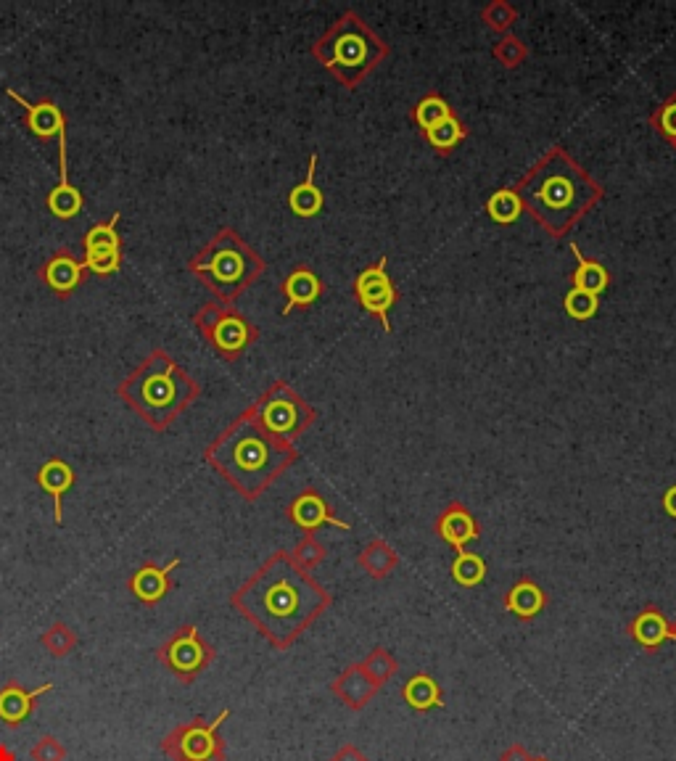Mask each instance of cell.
Instances as JSON below:
<instances>
[{
  "label": "cell",
  "mask_w": 676,
  "mask_h": 761,
  "mask_svg": "<svg viewBox=\"0 0 676 761\" xmlns=\"http://www.w3.org/2000/svg\"><path fill=\"white\" fill-rule=\"evenodd\" d=\"M389 53V45L370 30V24L357 11H344L312 43V56L320 61V67L349 90L360 88V82L389 59Z\"/></svg>",
  "instance_id": "cell-6"
},
{
  "label": "cell",
  "mask_w": 676,
  "mask_h": 761,
  "mask_svg": "<svg viewBox=\"0 0 676 761\" xmlns=\"http://www.w3.org/2000/svg\"><path fill=\"white\" fill-rule=\"evenodd\" d=\"M486 215L497 225H513L523 215V204L515 188H500L486 199Z\"/></svg>",
  "instance_id": "cell-30"
},
{
  "label": "cell",
  "mask_w": 676,
  "mask_h": 761,
  "mask_svg": "<svg viewBox=\"0 0 676 761\" xmlns=\"http://www.w3.org/2000/svg\"><path fill=\"white\" fill-rule=\"evenodd\" d=\"M481 22L489 27L492 32H497V35H510V30H513V24L518 22V8L513 6V3H507V0H492V3H486L484 8H481Z\"/></svg>",
  "instance_id": "cell-33"
},
{
  "label": "cell",
  "mask_w": 676,
  "mask_h": 761,
  "mask_svg": "<svg viewBox=\"0 0 676 761\" xmlns=\"http://www.w3.org/2000/svg\"><path fill=\"white\" fill-rule=\"evenodd\" d=\"M333 693H336L346 706L362 709V706L373 698L375 682L365 674L362 666H352V669H346V672L338 677V682L333 685Z\"/></svg>",
  "instance_id": "cell-25"
},
{
  "label": "cell",
  "mask_w": 676,
  "mask_h": 761,
  "mask_svg": "<svg viewBox=\"0 0 676 761\" xmlns=\"http://www.w3.org/2000/svg\"><path fill=\"white\" fill-rule=\"evenodd\" d=\"M291 558H294L296 566H302L304 571L315 569L317 563H320L325 558L323 542L317 540L315 534H307V537H304V540L299 542V545H296L294 550H291Z\"/></svg>",
  "instance_id": "cell-37"
},
{
  "label": "cell",
  "mask_w": 676,
  "mask_h": 761,
  "mask_svg": "<svg viewBox=\"0 0 676 761\" xmlns=\"http://www.w3.org/2000/svg\"><path fill=\"white\" fill-rule=\"evenodd\" d=\"M296 460L299 452L294 444L262 429L249 407L214 436L204 450L206 466H212L246 500L265 495L272 481L286 473Z\"/></svg>",
  "instance_id": "cell-3"
},
{
  "label": "cell",
  "mask_w": 676,
  "mask_h": 761,
  "mask_svg": "<svg viewBox=\"0 0 676 761\" xmlns=\"http://www.w3.org/2000/svg\"><path fill=\"white\" fill-rule=\"evenodd\" d=\"M397 563H399L397 553H394V550H391V547L383 540H373L370 545H365V550L360 553L362 571L373 579L389 577Z\"/></svg>",
  "instance_id": "cell-27"
},
{
  "label": "cell",
  "mask_w": 676,
  "mask_h": 761,
  "mask_svg": "<svg viewBox=\"0 0 676 761\" xmlns=\"http://www.w3.org/2000/svg\"><path fill=\"white\" fill-rule=\"evenodd\" d=\"M449 114H452V109H449L447 101H444L439 93H428V96L420 98L418 106L410 111V119L415 122V127L420 130V135H423V133H428V130H431L434 125H439L441 119H447Z\"/></svg>",
  "instance_id": "cell-31"
},
{
  "label": "cell",
  "mask_w": 676,
  "mask_h": 761,
  "mask_svg": "<svg viewBox=\"0 0 676 761\" xmlns=\"http://www.w3.org/2000/svg\"><path fill=\"white\" fill-rule=\"evenodd\" d=\"M452 579H455L460 587H478V584L486 579L484 558L478 553H471V550L457 553L455 563H452Z\"/></svg>",
  "instance_id": "cell-32"
},
{
  "label": "cell",
  "mask_w": 676,
  "mask_h": 761,
  "mask_svg": "<svg viewBox=\"0 0 676 761\" xmlns=\"http://www.w3.org/2000/svg\"><path fill=\"white\" fill-rule=\"evenodd\" d=\"M436 534L441 540L452 545L457 553H463L465 547L478 540V521L463 503H452L439 518H436Z\"/></svg>",
  "instance_id": "cell-18"
},
{
  "label": "cell",
  "mask_w": 676,
  "mask_h": 761,
  "mask_svg": "<svg viewBox=\"0 0 676 761\" xmlns=\"http://www.w3.org/2000/svg\"><path fill=\"white\" fill-rule=\"evenodd\" d=\"M230 606L275 648H288L331 606V595L309 577V571L296 566L291 553L280 550L230 595Z\"/></svg>",
  "instance_id": "cell-1"
},
{
  "label": "cell",
  "mask_w": 676,
  "mask_h": 761,
  "mask_svg": "<svg viewBox=\"0 0 676 761\" xmlns=\"http://www.w3.org/2000/svg\"><path fill=\"white\" fill-rule=\"evenodd\" d=\"M650 127L676 151V90L661 106L650 111Z\"/></svg>",
  "instance_id": "cell-34"
},
{
  "label": "cell",
  "mask_w": 676,
  "mask_h": 761,
  "mask_svg": "<svg viewBox=\"0 0 676 761\" xmlns=\"http://www.w3.org/2000/svg\"><path fill=\"white\" fill-rule=\"evenodd\" d=\"M629 635H632V640L640 645V648L655 651V648H661L666 640H671V624L658 608L647 606L645 611H640V616L629 624Z\"/></svg>",
  "instance_id": "cell-21"
},
{
  "label": "cell",
  "mask_w": 676,
  "mask_h": 761,
  "mask_svg": "<svg viewBox=\"0 0 676 761\" xmlns=\"http://www.w3.org/2000/svg\"><path fill=\"white\" fill-rule=\"evenodd\" d=\"M117 222L119 212H114L109 220L96 222V225L85 233V238H82V249H85V252H122V238H119L117 233Z\"/></svg>",
  "instance_id": "cell-29"
},
{
  "label": "cell",
  "mask_w": 676,
  "mask_h": 761,
  "mask_svg": "<svg viewBox=\"0 0 676 761\" xmlns=\"http://www.w3.org/2000/svg\"><path fill=\"white\" fill-rule=\"evenodd\" d=\"M43 645L53 653V656H67V653L74 648L72 629L64 627V624H53V627L43 635Z\"/></svg>",
  "instance_id": "cell-40"
},
{
  "label": "cell",
  "mask_w": 676,
  "mask_h": 761,
  "mask_svg": "<svg viewBox=\"0 0 676 761\" xmlns=\"http://www.w3.org/2000/svg\"><path fill=\"white\" fill-rule=\"evenodd\" d=\"M360 666L365 669V674H368L375 685H381V682H386L391 674L397 672V661H394V658H391L386 651H381V648L370 653V656L365 658V664Z\"/></svg>",
  "instance_id": "cell-39"
},
{
  "label": "cell",
  "mask_w": 676,
  "mask_h": 761,
  "mask_svg": "<svg viewBox=\"0 0 676 761\" xmlns=\"http://www.w3.org/2000/svg\"><path fill=\"white\" fill-rule=\"evenodd\" d=\"M249 413L259 421V426L278 436L283 442L294 444L304 431L312 429L317 421V410L309 405L302 394L286 381H272L265 392L259 394L249 405Z\"/></svg>",
  "instance_id": "cell-8"
},
{
  "label": "cell",
  "mask_w": 676,
  "mask_h": 761,
  "mask_svg": "<svg viewBox=\"0 0 676 761\" xmlns=\"http://www.w3.org/2000/svg\"><path fill=\"white\" fill-rule=\"evenodd\" d=\"M663 510H666L671 518H676V484L669 487V492L663 495Z\"/></svg>",
  "instance_id": "cell-43"
},
{
  "label": "cell",
  "mask_w": 676,
  "mask_h": 761,
  "mask_svg": "<svg viewBox=\"0 0 676 761\" xmlns=\"http://www.w3.org/2000/svg\"><path fill=\"white\" fill-rule=\"evenodd\" d=\"M67 751L61 748V743L53 735H45L35 748H32V759L35 761H64Z\"/></svg>",
  "instance_id": "cell-41"
},
{
  "label": "cell",
  "mask_w": 676,
  "mask_h": 761,
  "mask_svg": "<svg viewBox=\"0 0 676 761\" xmlns=\"http://www.w3.org/2000/svg\"><path fill=\"white\" fill-rule=\"evenodd\" d=\"M156 656L180 682H193L214 661L212 645L206 643L193 624L175 629Z\"/></svg>",
  "instance_id": "cell-10"
},
{
  "label": "cell",
  "mask_w": 676,
  "mask_h": 761,
  "mask_svg": "<svg viewBox=\"0 0 676 761\" xmlns=\"http://www.w3.org/2000/svg\"><path fill=\"white\" fill-rule=\"evenodd\" d=\"M0 761H16L14 754H11L6 746H0Z\"/></svg>",
  "instance_id": "cell-45"
},
{
  "label": "cell",
  "mask_w": 676,
  "mask_h": 761,
  "mask_svg": "<svg viewBox=\"0 0 676 761\" xmlns=\"http://www.w3.org/2000/svg\"><path fill=\"white\" fill-rule=\"evenodd\" d=\"M571 252H574L576 257V273L571 275L574 289H581L595 296L603 294V291L610 286L608 267H605L603 262H597V259H589L587 254H581L579 244H571Z\"/></svg>",
  "instance_id": "cell-24"
},
{
  "label": "cell",
  "mask_w": 676,
  "mask_h": 761,
  "mask_svg": "<svg viewBox=\"0 0 676 761\" xmlns=\"http://www.w3.org/2000/svg\"><path fill=\"white\" fill-rule=\"evenodd\" d=\"M45 207L48 212L59 217V220H74L85 207V196L77 185L69 180V156H67V138L59 141V185L45 196Z\"/></svg>",
  "instance_id": "cell-16"
},
{
  "label": "cell",
  "mask_w": 676,
  "mask_h": 761,
  "mask_svg": "<svg viewBox=\"0 0 676 761\" xmlns=\"http://www.w3.org/2000/svg\"><path fill=\"white\" fill-rule=\"evenodd\" d=\"M180 566V558H172L167 566H156V563L148 561L146 566H140L133 577L127 579V587L133 592L135 598L143 603V606H156L167 598L169 587H172V571Z\"/></svg>",
  "instance_id": "cell-17"
},
{
  "label": "cell",
  "mask_w": 676,
  "mask_h": 761,
  "mask_svg": "<svg viewBox=\"0 0 676 761\" xmlns=\"http://www.w3.org/2000/svg\"><path fill=\"white\" fill-rule=\"evenodd\" d=\"M288 518H291L304 534H315L317 529H323V526H336V529L349 532V524H344V521H338V518L333 516L331 505L325 503L323 497H320V492H315V489H307V492H302V495L296 497L294 503L288 505Z\"/></svg>",
  "instance_id": "cell-14"
},
{
  "label": "cell",
  "mask_w": 676,
  "mask_h": 761,
  "mask_svg": "<svg viewBox=\"0 0 676 761\" xmlns=\"http://www.w3.org/2000/svg\"><path fill=\"white\" fill-rule=\"evenodd\" d=\"M230 717V711H220L212 722L193 719L188 725H180L162 740V751L172 761H225V743L220 738L222 722Z\"/></svg>",
  "instance_id": "cell-9"
},
{
  "label": "cell",
  "mask_w": 676,
  "mask_h": 761,
  "mask_svg": "<svg viewBox=\"0 0 676 761\" xmlns=\"http://www.w3.org/2000/svg\"><path fill=\"white\" fill-rule=\"evenodd\" d=\"M494 59L500 61L505 69H515L521 67V64H526L529 48H526V43H523L521 37L510 32V35H502L500 43L494 45Z\"/></svg>",
  "instance_id": "cell-35"
},
{
  "label": "cell",
  "mask_w": 676,
  "mask_h": 761,
  "mask_svg": "<svg viewBox=\"0 0 676 761\" xmlns=\"http://www.w3.org/2000/svg\"><path fill=\"white\" fill-rule=\"evenodd\" d=\"M671 640H676V629H671Z\"/></svg>",
  "instance_id": "cell-46"
},
{
  "label": "cell",
  "mask_w": 676,
  "mask_h": 761,
  "mask_svg": "<svg viewBox=\"0 0 676 761\" xmlns=\"http://www.w3.org/2000/svg\"><path fill=\"white\" fill-rule=\"evenodd\" d=\"M85 262L82 257L72 252V249H56L51 257L40 265V281L59 296V299H69L74 291L80 289V283L85 281Z\"/></svg>",
  "instance_id": "cell-13"
},
{
  "label": "cell",
  "mask_w": 676,
  "mask_h": 761,
  "mask_svg": "<svg viewBox=\"0 0 676 761\" xmlns=\"http://www.w3.org/2000/svg\"><path fill=\"white\" fill-rule=\"evenodd\" d=\"M6 96L14 101L16 106H22L24 125L35 138L43 143H59L67 138V114L61 111V106L53 98H43V101H27V98L14 88H6Z\"/></svg>",
  "instance_id": "cell-12"
},
{
  "label": "cell",
  "mask_w": 676,
  "mask_h": 761,
  "mask_svg": "<svg viewBox=\"0 0 676 761\" xmlns=\"http://www.w3.org/2000/svg\"><path fill=\"white\" fill-rule=\"evenodd\" d=\"M544 606H547V595L531 579H521L518 584H513L505 598L507 614L518 616V619H534L542 614Z\"/></svg>",
  "instance_id": "cell-23"
},
{
  "label": "cell",
  "mask_w": 676,
  "mask_h": 761,
  "mask_svg": "<svg viewBox=\"0 0 676 761\" xmlns=\"http://www.w3.org/2000/svg\"><path fill=\"white\" fill-rule=\"evenodd\" d=\"M331 761H368V759H365V756H362L354 746H344Z\"/></svg>",
  "instance_id": "cell-42"
},
{
  "label": "cell",
  "mask_w": 676,
  "mask_h": 761,
  "mask_svg": "<svg viewBox=\"0 0 676 761\" xmlns=\"http://www.w3.org/2000/svg\"><path fill=\"white\" fill-rule=\"evenodd\" d=\"M117 397L138 413L148 429L162 434L201 397V386L167 349L156 347L119 381Z\"/></svg>",
  "instance_id": "cell-4"
},
{
  "label": "cell",
  "mask_w": 676,
  "mask_h": 761,
  "mask_svg": "<svg viewBox=\"0 0 676 761\" xmlns=\"http://www.w3.org/2000/svg\"><path fill=\"white\" fill-rule=\"evenodd\" d=\"M502 761H531V759H529V754H526V751H523L521 746H513V748H510V751H507L505 756H502Z\"/></svg>",
  "instance_id": "cell-44"
},
{
  "label": "cell",
  "mask_w": 676,
  "mask_h": 761,
  "mask_svg": "<svg viewBox=\"0 0 676 761\" xmlns=\"http://www.w3.org/2000/svg\"><path fill=\"white\" fill-rule=\"evenodd\" d=\"M37 487L48 492L53 500V521L56 526L64 524V497L74 487V471L67 460L51 458L45 460L43 468L37 471Z\"/></svg>",
  "instance_id": "cell-20"
},
{
  "label": "cell",
  "mask_w": 676,
  "mask_h": 761,
  "mask_svg": "<svg viewBox=\"0 0 676 761\" xmlns=\"http://www.w3.org/2000/svg\"><path fill=\"white\" fill-rule=\"evenodd\" d=\"M354 296L365 312H370L373 318L383 326V331L391 333V307L397 304V286L389 275V257L383 254L375 265L365 267L357 278H354Z\"/></svg>",
  "instance_id": "cell-11"
},
{
  "label": "cell",
  "mask_w": 676,
  "mask_h": 761,
  "mask_svg": "<svg viewBox=\"0 0 676 761\" xmlns=\"http://www.w3.org/2000/svg\"><path fill=\"white\" fill-rule=\"evenodd\" d=\"M51 690V682L35 690H27L22 685H16V682H8L6 688L0 690V722L6 727H19L22 722H27L32 711H35L37 698H43Z\"/></svg>",
  "instance_id": "cell-19"
},
{
  "label": "cell",
  "mask_w": 676,
  "mask_h": 761,
  "mask_svg": "<svg viewBox=\"0 0 676 761\" xmlns=\"http://www.w3.org/2000/svg\"><path fill=\"white\" fill-rule=\"evenodd\" d=\"M280 294L286 296V304L280 310V315L286 318L294 310L312 307L323 296V281L309 265H296L280 283Z\"/></svg>",
  "instance_id": "cell-15"
},
{
  "label": "cell",
  "mask_w": 676,
  "mask_h": 761,
  "mask_svg": "<svg viewBox=\"0 0 676 761\" xmlns=\"http://www.w3.org/2000/svg\"><path fill=\"white\" fill-rule=\"evenodd\" d=\"M523 212L552 238H563L605 199V188L566 148H550L515 183Z\"/></svg>",
  "instance_id": "cell-2"
},
{
  "label": "cell",
  "mask_w": 676,
  "mask_h": 761,
  "mask_svg": "<svg viewBox=\"0 0 676 761\" xmlns=\"http://www.w3.org/2000/svg\"><path fill=\"white\" fill-rule=\"evenodd\" d=\"M405 701L410 703L415 711H428V709H441L444 706V698H441L439 685L434 682V677L428 674H418L412 677L405 685Z\"/></svg>",
  "instance_id": "cell-28"
},
{
  "label": "cell",
  "mask_w": 676,
  "mask_h": 761,
  "mask_svg": "<svg viewBox=\"0 0 676 761\" xmlns=\"http://www.w3.org/2000/svg\"><path fill=\"white\" fill-rule=\"evenodd\" d=\"M563 310H566L568 318L574 320H592L600 310V296L587 294L581 289H571L563 299Z\"/></svg>",
  "instance_id": "cell-36"
},
{
  "label": "cell",
  "mask_w": 676,
  "mask_h": 761,
  "mask_svg": "<svg viewBox=\"0 0 676 761\" xmlns=\"http://www.w3.org/2000/svg\"><path fill=\"white\" fill-rule=\"evenodd\" d=\"M423 138H426V143L434 148L436 154L447 156L468 138V127L455 114H449L447 119H441L439 125H434L428 133H423Z\"/></svg>",
  "instance_id": "cell-26"
},
{
  "label": "cell",
  "mask_w": 676,
  "mask_h": 761,
  "mask_svg": "<svg viewBox=\"0 0 676 761\" xmlns=\"http://www.w3.org/2000/svg\"><path fill=\"white\" fill-rule=\"evenodd\" d=\"M188 270L212 291L217 302L236 304L238 296L265 275L267 262L249 241H243L236 228L225 225L188 259Z\"/></svg>",
  "instance_id": "cell-5"
},
{
  "label": "cell",
  "mask_w": 676,
  "mask_h": 761,
  "mask_svg": "<svg viewBox=\"0 0 676 761\" xmlns=\"http://www.w3.org/2000/svg\"><path fill=\"white\" fill-rule=\"evenodd\" d=\"M531 761H547V759H531Z\"/></svg>",
  "instance_id": "cell-47"
},
{
  "label": "cell",
  "mask_w": 676,
  "mask_h": 761,
  "mask_svg": "<svg viewBox=\"0 0 676 761\" xmlns=\"http://www.w3.org/2000/svg\"><path fill=\"white\" fill-rule=\"evenodd\" d=\"M193 326L201 333V339L225 360V363H236L241 360L243 352L254 347L259 339V328L251 323L236 304L212 302L201 304L199 310L193 312Z\"/></svg>",
  "instance_id": "cell-7"
},
{
  "label": "cell",
  "mask_w": 676,
  "mask_h": 761,
  "mask_svg": "<svg viewBox=\"0 0 676 761\" xmlns=\"http://www.w3.org/2000/svg\"><path fill=\"white\" fill-rule=\"evenodd\" d=\"M315 175H317V154H312L307 164V178H304L299 185H294L291 193H288V209H291L296 217H315L323 212L325 196L323 191L317 188Z\"/></svg>",
  "instance_id": "cell-22"
},
{
  "label": "cell",
  "mask_w": 676,
  "mask_h": 761,
  "mask_svg": "<svg viewBox=\"0 0 676 761\" xmlns=\"http://www.w3.org/2000/svg\"><path fill=\"white\" fill-rule=\"evenodd\" d=\"M82 262H85V270L93 275H114L119 273L122 267V252H85L82 254Z\"/></svg>",
  "instance_id": "cell-38"
}]
</instances>
